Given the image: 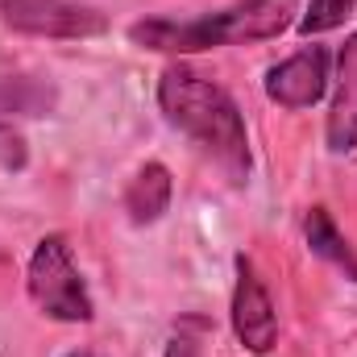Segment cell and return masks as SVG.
<instances>
[{
  "label": "cell",
  "instance_id": "obj_1",
  "mask_svg": "<svg viewBox=\"0 0 357 357\" xmlns=\"http://www.w3.org/2000/svg\"><path fill=\"white\" fill-rule=\"evenodd\" d=\"M158 108L167 116V125L187 133L195 146H204V154L233 178L245 183L250 178V133H245V116L237 108V100L220 88L216 79L191 71V67H167L158 79Z\"/></svg>",
  "mask_w": 357,
  "mask_h": 357
},
{
  "label": "cell",
  "instance_id": "obj_2",
  "mask_svg": "<svg viewBox=\"0 0 357 357\" xmlns=\"http://www.w3.org/2000/svg\"><path fill=\"white\" fill-rule=\"evenodd\" d=\"M299 21V0H237L199 17H150L129 25V42L154 54H199L282 38Z\"/></svg>",
  "mask_w": 357,
  "mask_h": 357
},
{
  "label": "cell",
  "instance_id": "obj_3",
  "mask_svg": "<svg viewBox=\"0 0 357 357\" xmlns=\"http://www.w3.org/2000/svg\"><path fill=\"white\" fill-rule=\"evenodd\" d=\"M25 291H29V303L46 316V320H59V324H88L96 316V303L88 295V282L71 258V245L67 237L50 233L33 245L29 254V270H25Z\"/></svg>",
  "mask_w": 357,
  "mask_h": 357
},
{
  "label": "cell",
  "instance_id": "obj_4",
  "mask_svg": "<svg viewBox=\"0 0 357 357\" xmlns=\"http://www.w3.org/2000/svg\"><path fill=\"white\" fill-rule=\"evenodd\" d=\"M0 21L29 38H67V42L100 38L108 29L104 13L75 0H0Z\"/></svg>",
  "mask_w": 357,
  "mask_h": 357
},
{
  "label": "cell",
  "instance_id": "obj_5",
  "mask_svg": "<svg viewBox=\"0 0 357 357\" xmlns=\"http://www.w3.org/2000/svg\"><path fill=\"white\" fill-rule=\"evenodd\" d=\"M229 320L233 333L241 341V349H250L254 357H266L278 341V312L270 299L262 274L254 270V262L245 254H237V282H233V303H229Z\"/></svg>",
  "mask_w": 357,
  "mask_h": 357
},
{
  "label": "cell",
  "instance_id": "obj_6",
  "mask_svg": "<svg viewBox=\"0 0 357 357\" xmlns=\"http://www.w3.org/2000/svg\"><path fill=\"white\" fill-rule=\"evenodd\" d=\"M328 84H333V54L312 42V46L295 50L291 59L274 63L266 71V100L278 104V108L299 112V108L320 104Z\"/></svg>",
  "mask_w": 357,
  "mask_h": 357
},
{
  "label": "cell",
  "instance_id": "obj_7",
  "mask_svg": "<svg viewBox=\"0 0 357 357\" xmlns=\"http://www.w3.org/2000/svg\"><path fill=\"white\" fill-rule=\"evenodd\" d=\"M333 100H328V121H324V142L333 154L357 150V29L345 38L337 54V75H333Z\"/></svg>",
  "mask_w": 357,
  "mask_h": 357
},
{
  "label": "cell",
  "instance_id": "obj_8",
  "mask_svg": "<svg viewBox=\"0 0 357 357\" xmlns=\"http://www.w3.org/2000/svg\"><path fill=\"white\" fill-rule=\"evenodd\" d=\"M171 195H175L171 171L162 162H146V167H137V175L125 187V212L133 225H154L171 208Z\"/></svg>",
  "mask_w": 357,
  "mask_h": 357
},
{
  "label": "cell",
  "instance_id": "obj_9",
  "mask_svg": "<svg viewBox=\"0 0 357 357\" xmlns=\"http://www.w3.org/2000/svg\"><path fill=\"white\" fill-rule=\"evenodd\" d=\"M303 241H307V250L316 258H324L328 266L341 270L349 282H357V254H354V245L345 241V233L337 229V220H333V212L324 204L307 208V216H303Z\"/></svg>",
  "mask_w": 357,
  "mask_h": 357
},
{
  "label": "cell",
  "instance_id": "obj_10",
  "mask_svg": "<svg viewBox=\"0 0 357 357\" xmlns=\"http://www.w3.org/2000/svg\"><path fill=\"white\" fill-rule=\"evenodd\" d=\"M354 13H357V0H307V8L299 13L295 29H299L303 38H320V33L341 29Z\"/></svg>",
  "mask_w": 357,
  "mask_h": 357
},
{
  "label": "cell",
  "instance_id": "obj_11",
  "mask_svg": "<svg viewBox=\"0 0 357 357\" xmlns=\"http://www.w3.org/2000/svg\"><path fill=\"white\" fill-rule=\"evenodd\" d=\"M50 88L33 84V79H0V116L8 112H25V116H38L50 108Z\"/></svg>",
  "mask_w": 357,
  "mask_h": 357
},
{
  "label": "cell",
  "instance_id": "obj_12",
  "mask_svg": "<svg viewBox=\"0 0 357 357\" xmlns=\"http://www.w3.org/2000/svg\"><path fill=\"white\" fill-rule=\"evenodd\" d=\"M0 162H4L8 171L25 167V142H21V133H17L8 121H0Z\"/></svg>",
  "mask_w": 357,
  "mask_h": 357
},
{
  "label": "cell",
  "instance_id": "obj_13",
  "mask_svg": "<svg viewBox=\"0 0 357 357\" xmlns=\"http://www.w3.org/2000/svg\"><path fill=\"white\" fill-rule=\"evenodd\" d=\"M191 328H195V320H187L175 337L167 341V354L162 357H199V337H195Z\"/></svg>",
  "mask_w": 357,
  "mask_h": 357
},
{
  "label": "cell",
  "instance_id": "obj_14",
  "mask_svg": "<svg viewBox=\"0 0 357 357\" xmlns=\"http://www.w3.org/2000/svg\"><path fill=\"white\" fill-rule=\"evenodd\" d=\"M63 357H100V354H91V349H75V354H63Z\"/></svg>",
  "mask_w": 357,
  "mask_h": 357
}]
</instances>
